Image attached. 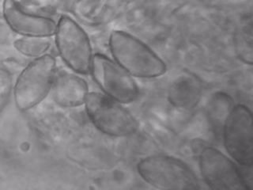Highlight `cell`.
Listing matches in <instances>:
<instances>
[{
    "mask_svg": "<svg viewBox=\"0 0 253 190\" xmlns=\"http://www.w3.org/2000/svg\"><path fill=\"white\" fill-rule=\"evenodd\" d=\"M13 45L20 54L35 59L47 54L51 46V38L21 37Z\"/></svg>",
    "mask_w": 253,
    "mask_h": 190,
    "instance_id": "obj_12",
    "label": "cell"
},
{
    "mask_svg": "<svg viewBox=\"0 0 253 190\" xmlns=\"http://www.w3.org/2000/svg\"><path fill=\"white\" fill-rule=\"evenodd\" d=\"M56 59L51 54L35 58L24 67L16 79L13 94L20 111L37 106L51 92L57 72Z\"/></svg>",
    "mask_w": 253,
    "mask_h": 190,
    "instance_id": "obj_3",
    "label": "cell"
},
{
    "mask_svg": "<svg viewBox=\"0 0 253 190\" xmlns=\"http://www.w3.org/2000/svg\"><path fill=\"white\" fill-rule=\"evenodd\" d=\"M53 38L59 57L67 67L78 75H89L94 54L84 29L64 14L58 20Z\"/></svg>",
    "mask_w": 253,
    "mask_h": 190,
    "instance_id": "obj_4",
    "label": "cell"
},
{
    "mask_svg": "<svg viewBox=\"0 0 253 190\" xmlns=\"http://www.w3.org/2000/svg\"><path fill=\"white\" fill-rule=\"evenodd\" d=\"M252 22L241 26L236 38L237 52L245 63L252 65L253 63V34Z\"/></svg>",
    "mask_w": 253,
    "mask_h": 190,
    "instance_id": "obj_13",
    "label": "cell"
},
{
    "mask_svg": "<svg viewBox=\"0 0 253 190\" xmlns=\"http://www.w3.org/2000/svg\"><path fill=\"white\" fill-rule=\"evenodd\" d=\"M225 150L239 166L253 165V114L243 104L232 108L223 125Z\"/></svg>",
    "mask_w": 253,
    "mask_h": 190,
    "instance_id": "obj_7",
    "label": "cell"
},
{
    "mask_svg": "<svg viewBox=\"0 0 253 190\" xmlns=\"http://www.w3.org/2000/svg\"><path fill=\"white\" fill-rule=\"evenodd\" d=\"M12 90L13 84L10 72L0 68V113L7 104Z\"/></svg>",
    "mask_w": 253,
    "mask_h": 190,
    "instance_id": "obj_14",
    "label": "cell"
},
{
    "mask_svg": "<svg viewBox=\"0 0 253 190\" xmlns=\"http://www.w3.org/2000/svg\"><path fill=\"white\" fill-rule=\"evenodd\" d=\"M50 93L57 105L75 108L85 104L89 91L85 79L78 74L56 72Z\"/></svg>",
    "mask_w": 253,
    "mask_h": 190,
    "instance_id": "obj_10",
    "label": "cell"
},
{
    "mask_svg": "<svg viewBox=\"0 0 253 190\" xmlns=\"http://www.w3.org/2000/svg\"><path fill=\"white\" fill-rule=\"evenodd\" d=\"M2 15L8 27L21 37L53 38L57 22L47 16L29 13L17 0H2Z\"/></svg>",
    "mask_w": 253,
    "mask_h": 190,
    "instance_id": "obj_9",
    "label": "cell"
},
{
    "mask_svg": "<svg viewBox=\"0 0 253 190\" xmlns=\"http://www.w3.org/2000/svg\"><path fill=\"white\" fill-rule=\"evenodd\" d=\"M199 167L204 182L211 190H250L241 166L213 146H206L200 150Z\"/></svg>",
    "mask_w": 253,
    "mask_h": 190,
    "instance_id": "obj_8",
    "label": "cell"
},
{
    "mask_svg": "<svg viewBox=\"0 0 253 190\" xmlns=\"http://www.w3.org/2000/svg\"><path fill=\"white\" fill-rule=\"evenodd\" d=\"M89 75L104 95L123 105L134 102L139 96L134 78L103 54L93 55Z\"/></svg>",
    "mask_w": 253,
    "mask_h": 190,
    "instance_id": "obj_6",
    "label": "cell"
},
{
    "mask_svg": "<svg viewBox=\"0 0 253 190\" xmlns=\"http://www.w3.org/2000/svg\"><path fill=\"white\" fill-rule=\"evenodd\" d=\"M109 48L113 60L134 78L155 79L167 71L164 60L152 48L127 32H112Z\"/></svg>",
    "mask_w": 253,
    "mask_h": 190,
    "instance_id": "obj_1",
    "label": "cell"
},
{
    "mask_svg": "<svg viewBox=\"0 0 253 190\" xmlns=\"http://www.w3.org/2000/svg\"><path fill=\"white\" fill-rule=\"evenodd\" d=\"M200 92V83L197 79L187 75V77H181L176 80L170 88V101L174 105L180 106L191 105L197 100Z\"/></svg>",
    "mask_w": 253,
    "mask_h": 190,
    "instance_id": "obj_11",
    "label": "cell"
},
{
    "mask_svg": "<svg viewBox=\"0 0 253 190\" xmlns=\"http://www.w3.org/2000/svg\"><path fill=\"white\" fill-rule=\"evenodd\" d=\"M137 171L142 180L158 190H200L197 175L184 161L166 154L142 158Z\"/></svg>",
    "mask_w": 253,
    "mask_h": 190,
    "instance_id": "obj_2",
    "label": "cell"
},
{
    "mask_svg": "<svg viewBox=\"0 0 253 190\" xmlns=\"http://www.w3.org/2000/svg\"><path fill=\"white\" fill-rule=\"evenodd\" d=\"M84 105L91 122L109 137H130L138 131V122L132 113L103 93L89 92Z\"/></svg>",
    "mask_w": 253,
    "mask_h": 190,
    "instance_id": "obj_5",
    "label": "cell"
}]
</instances>
